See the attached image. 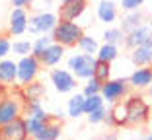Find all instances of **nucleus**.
I'll use <instances>...</instances> for the list:
<instances>
[{"label":"nucleus","instance_id":"nucleus-9","mask_svg":"<svg viewBox=\"0 0 152 140\" xmlns=\"http://www.w3.org/2000/svg\"><path fill=\"white\" fill-rule=\"evenodd\" d=\"M27 25H29V14L26 8H14L8 16V35L20 37L27 33Z\"/></svg>","mask_w":152,"mask_h":140},{"label":"nucleus","instance_id":"nucleus-29","mask_svg":"<svg viewBox=\"0 0 152 140\" xmlns=\"http://www.w3.org/2000/svg\"><path fill=\"white\" fill-rule=\"evenodd\" d=\"M49 121H43V119H37V117H26V128H27V136L35 138L37 132L45 127Z\"/></svg>","mask_w":152,"mask_h":140},{"label":"nucleus","instance_id":"nucleus-33","mask_svg":"<svg viewBox=\"0 0 152 140\" xmlns=\"http://www.w3.org/2000/svg\"><path fill=\"white\" fill-rule=\"evenodd\" d=\"M105 113H107V107H105V105H103V107L94 109L92 113H88V123H90V125H99V123H103Z\"/></svg>","mask_w":152,"mask_h":140},{"label":"nucleus","instance_id":"nucleus-38","mask_svg":"<svg viewBox=\"0 0 152 140\" xmlns=\"http://www.w3.org/2000/svg\"><path fill=\"white\" fill-rule=\"evenodd\" d=\"M103 123H105L107 127L115 128V123H113V117H111V113H109V109H107V113H105V119H103Z\"/></svg>","mask_w":152,"mask_h":140},{"label":"nucleus","instance_id":"nucleus-41","mask_svg":"<svg viewBox=\"0 0 152 140\" xmlns=\"http://www.w3.org/2000/svg\"><path fill=\"white\" fill-rule=\"evenodd\" d=\"M146 25H148V27H150V29H152V16H150V18H148V23H146Z\"/></svg>","mask_w":152,"mask_h":140},{"label":"nucleus","instance_id":"nucleus-7","mask_svg":"<svg viewBox=\"0 0 152 140\" xmlns=\"http://www.w3.org/2000/svg\"><path fill=\"white\" fill-rule=\"evenodd\" d=\"M23 101L20 97H14V95H2L0 97V127L2 125H8L14 119L23 117Z\"/></svg>","mask_w":152,"mask_h":140},{"label":"nucleus","instance_id":"nucleus-34","mask_svg":"<svg viewBox=\"0 0 152 140\" xmlns=\"http://www.w3.org/2000/svg\"><path fill=\"white\" fill-rule=\"evenodd\" d=\"M12 53V41L10 35H0V59H4Z\"/></svg>","mask_w":152,"mask_h":140},{"label":"nucleus","instance_id":"nucleus-40","mask_svg":"<svg viewBox=\"0 0 152 140\" xmlns=\"http://www.w3.org/2000/svg\"><path fill=\"white\" fill-rule=\"evenodd\" d=\"M146 90H148V97H150V99H152V84H150V86L146 88Z\"/></svg>","mask_w":152,"mask_h":140},{"label":"nucleus","instance_id":"nucleus-16","mask_svg":"<svg viewBox=\"0 0 152 140\" xmlns=\"http://www.w3.org/2000/svg\"><path fill=\"white\" fill-rule=\"evenodd\" d=\"M96 16H98V20L102 23H107V25L115 23V20H117V4L113 2V0H102V2L98 4Z\"/></svg>","mask_w":152,"mask_h":140},{"label":"nucleus","instance_id":"nucleus-26","mask_svg":"<svg viewBox=\"0 0 152 140\" xmlns=\"http://www.w3.org/2000/svg\"><path fill=\"white\" fill-rule=\"evenodd\" d=\"M94 78L103 82H107L111 78V62H105V60H98L96 59V66H94Z\"/></svg>","mask_w":152,"mask_h":140},{"label":"nucleus","instance_id":"nucleus-6","mask_svg":"<svg viewBox=\"0 0 152 140\" xmlns=\"http://www.w3.org/2000/svg\"><path fill=\"white\" fill-rule=\"evenodd\" d=\"M58 22V14L53 10H41L35 12L33 16H29V25H27V31L31 35H43V33H51L55 29Z\"/></svg>","mask_w":152,"mask_h":140},{"label":"nucleus","instance_id":"nucleus-30","mask_svg":"<svg viewBox=\"0 0 152 140\" xmlns=\"http://www.w3.org/2000/svg\"><path fill=\"white\" fill-rule=\"evenodd\" d=\"M12 53L16 57H23V54L31 53V41L29 39H16L12 43Z\"/></svg>","mask_w":152,"mask_h":140},{"label":"nucleus","instance_id":"nucleus-18","mask_svg":"<svg viewBox=\"0 0 152 140\" xmlns=\"http://www.w3.org/2000/svg\"><path fill=\"white\" fill-rule=\"evenodd\" d=\"M144 23V14L139 10H129V12L123 16V20H121V29L125 33L133 31V29H137L139 25H142Z\"/></svg>","mask_w":152,"mask_h":140},{"label":"nucleus","instance_id":"nucleus-2","mask_svg":"<svg viewBox=\"0 0 152 140\" xmlns=\"http://www.w3.org/2000/svg\"><path fill=\"white\" fill-rule=\"evenodd\" d=\"M82 35H84L82 25H80V23H76V22H72V20H58L57 25H55V29L51 31L53 41L61 43L64 49L76 47Z\"/></svg>","mask_w":152,"mask_h":140},{"label":"nucleus","instance_id":"nucleus-44","mask_svg":"<svg viewBox=\"0 0 152 140\" xmlns=\"http://www.w3.org/2000/svg\"><path fill=\"white\" fill-rule=\"evenodd\" d=\"M58 2H64V0H58Z\"/></svg>","mask_w":152,"mask_h":140},{"label":"nucleus","instance_id":"nucleus-32","mask_svg":"<svg viewBox=\"0 0 152 140\" xmlns=\"http://www.w3.org/2000/svg\"><path fill=\"white\" fill-rule=\"evenodd\" d=\"M99 91H102V82L96 80L94 76L88 78L86 84H84V88H82V94L84 95H94V94H99Z\"/></svg>","mask_w":152,"mask_h":140},{"label":"nucleus","instance_id":"nucleus-43","mask_svg":"<svg viewBox=\"0 0 152 140\" xmlns=\"http://www.w3.org/2000/svg\"><path fill=\"white\" fill-rule=\"evenodd\" d=\"M148 123H150V125H152V109H150V121H148Z\"/></svg>","mask_w":152,"mask_h":140},{"label":"nucleus","instance_id":"nucleus-37","mask_svg":"<svg viewBox=\"0 0 152 140\" xmlns=\"http://www.w3.org/2000/svg\"><path fill=\"white\" fill-rule=\"evenodd\" d=\"M14 8H31L33 0H10Z\"/></svg>","mask_w":152,"mask_h":140},{"label":"nucleus","instance_id":"nucleus-22","mask_svg":"<svg viewBox=\"0 0 152 140\" xmlns=\"http://www.w3.org/2000/svg\"><path fill=\"white\" fill-rule=\"evenodd\" d=\"M61 128H63V125L58 121H55V119H51V121L37 132L35 140H57L58 136H61Z\"/></svg>","mask_w":152,"mask_h":140},{"label":"nucleus","instance_id":"nucleus-21","mask_svg":"<svg viewBox=\"0 0 152 140\" xmlns=\"http://www.w3.org/2000/svg\"><path fill=\"white\" fill-rule=\"evenodd\" d=\"M45 95V86L41 84V82L33 80L29 82V84H26V86H22V97L23 101H31V99H41Z\"/></svg>","mask_w":152,"mask_h":140},{"label":"nucleus","instance_id":"nucleus-17","mask_svg":"<svg viewBox=\"0 0 152 140\" xmlns=\"http://www.w3.org/2000/svg\"><path fill=\"white\" fill-rule=\"evenodd\" d=\"M131 60H133L134 66H150L152 64V43L131 49Z\"/></svg>","mask_w":152,"mask_h":140},{"label":"nucleus","instance_id":"nucleus-3","mask_svg":"<svg viewBox=\"0 0 152 140\" xmlns=\"http://www.w3.org/2000/svg\"><path fill=\"white\" fill-rule=\"evenodd\" d=\"M94 66H96V57L88 53H74L66 59V68L76 76V80H88L94 76Z\"/></svg>","mask_w":152,"mask_h":140},{"label":"nucleus","instance_id":"nucleus-1","mask_svg":"<svg viewBox=\"0 0 152 140\" xmlns=\"http://www.w3.org/2000/svg\"><path fill=\"white\" fill-rule=\"evenodd\" d=\"M125 109H127V127L137 128L144 127L150 121V103L140 94H129L125 97Z\"/></svg>","mask_w":152,"mask_h":140},{"label":"nucleus","instance_id":"nucleus-15","mask_svg":"<svg viewBox=\"0 0 152 140\" xmlns=\"http://www.w3.org/2000/svg\"><path fill=\"white\" fill-rule=\"evenodd\" d=\"M129 84L133 90H146L152 84V66H137L129 76Z\"/></svg>","mask_w":152,"mask_h":140},{"label":"nucleus","instance_id":"nucleus-12","mask_svg":"<svg viewBox=\"0 0 152 140\" xmlns=\"http://www.w3.org/2000/svg\"><path fill=\"white\" fill-rule=\"evenodd\" d=\"M0 138L4 140H23L27 138V128H26V117L14 119L8 125L0 127Z\"/></svg>","mask_w":152,"mask_h":140},{"label":"nucleus","instance_id":"nucleus-28","mask_svg":"<svg viewBox=\"0 0 152 140\" xmlns=\"http://www.w3.org/2000/svg\"><path fill=\"white\" fill-rule=\"evenodd\" d=\"M123 39H125V31L121 27H107L103 31V41L105 43H113V45H123Z\"/></svg>","mask_w":152,"mask_h":140},{"label":"nucleus","instance_id":"nucleus-36","mask_svg":"<svg viewBox=\"0 0 152 140\" xmlns=\"http://www.w3.org/2000/svg\"><path fill=\"white\" fill-rule=\"evenodd\" d=\"M146 0H121V8L129 12V10H139Z\"/></svg>","mask_w":152,"mask_h":140},{"label":"nucleus","instance_id":"nucleus-25","mask_svg":"<svg viewBox=\"0 0 152 140\" xmlns=\"http://www.w3.org/2000/svg\"><path fill=\"white\" fill-rule=\"evenodd\" d=\"M78 49L82 51V53H88V54H94L96 57V53H98V49H99V43H98V39L96 37H92V35H82L80 37V41H78Z\"/></svg>","mask_w":152,"mask_h":140},{"label":"nucleus","instance_id":"nucleus-11","mask_svg":"<svg viewBox=\"0 0 152 140\" xmlns=\"http://www.w3.org/2000/svg\"><path fill=\"white\" fill-rule=\"evenodd\" d=\"M146 43H152V29L148 25H144V23L139 25L137 29H133V31L125 33V39H123V45L129 51L139 45H146Z\"/></svg>","mask_w":152,"mask_h":140},{"label":"nucleus","instance_id":"nucleus-42","mask_svg":"<svg viewBox=\"0 0 152 140\" xmlns=\"http://www.w3.org/2000/svg\"><path fill=\"white\" fill-rule=\"evenodd\" d=\"M146 138H148V140H152V132H148V134H146Z\"/></svg>","mask_w":152,"mask_h":140},{"label":"nucleus","instance_id":"nucleus-27","mask_svg":"<svg viewBox=\"0 0 152 140\" xmlns=\"http://www.w3.org/2000/svg\"><path fill=\"white\" fill-rule=\"evenodd\" d=\"M51 43H53V37H51V33H43V35H39L35 41H31V54H35L37 59H39L41 54H43V51L47 49Z\"/></svg>","mask_w":152,"mask_h":140},{"label":"nucleus","instance_id":"nucleus-8","mask_svg":"<svg viewBox=\"0 0 152 140\" xmlns=\"http://www.w3.org/2000/svg\"><path fill=\"white\" fill-rule=\"evenodd\" d=\"M51 84L58 94H72L76 90V76L68 68H55L51 70Z\"/></svg>","mask_w":152,"mask_h":140},{"label":"nucleus","instance_id":"nucleus-4","mask_svg":"<svg viewBox=\"0 0 152 140\" xmlns=\"http://www.w3.org/2000/svg\"><path fill=\"white\" fill-rule=\"evenodd\" d=\"M16 66H18V86L22 88L26 84H29V82L37 80L43 64H41V60L35 54L29 53V54H23V57H18Z\"/></svg>","mask_w":152,"mask_h":140},{"label":"nucleus","instance_id":"nucleus-10","mask_svg":"<svg viewBox=\"0 0 152 140\" xmlns=\"http://www.w3.org/2000/svg\"><path fill=\"white\" fill-rule=\"evenodd\" d=\"M86 8H88V0H64V2H61V6H57L58 20L76 22L86 12Z\"/></svg>","mask_w":152,"mask_h":140},{"label":"nucleus","instance_id":"nucleus-13","mask_svg":"<svg viewBox=\"0 0 152 140\" xmlns=\"http://www.w3.org/2000/svg\"><path fill=\"white\" fill-rule=\"evenodd\" d=\"M0 82L6 88L18 86V66L14 59H8V57L0 59Z\"/></svg>","mask_w":152,"mask_h":140},{"label":"nucleus","instance_id":"nucleus-45","mask_svg":"<svg viewBox=\"0 0 152 140\" xmlns=\"http://www.w3.org/2000/svg\"><path fill=\"white\" fill-rule=\"evenodd\" d=\"M150 66H152V64H150Z\"/></svg>","mask_w":152,"mask_h":140},{"label":"nucleus","instance_id":"nucleus-20","mask_svg":"<svg viewBox=\"0 0 152 140\" xmlns=\"http://www.w3.org/2000/svg\"><path fill=\"white\" fill-rule=\"evenodd\" d=\"M23 115L26 117H37V119H43V121H51V115L45 111V107L41 105V99H31V101H26L23 105Z\"/></svg>","mask_w":152,"mask_h":140},{"label":"nucleus","instance_id":"nucleus-24","mask_svg":"<svg viewBox=\"0 0 152 140\" xmlns=\"http://www.w3.org/2000/svg\"><path fill=\"white\" fill-rule=\"evenodd\" d=\"M109 113L113 117V123H115V128L121 127H127V109H125V99L123 101H117V103L111 105Z\"/></svg>","mask_w":152,"mask_h":140},{"label":"nucleus","instance_id":"nucleus-14","mask_svg":"<svg viewBox=\"0 0 152 140\" xmlns=\"http://www.w3.org/2000/svg\"><path fill=\"white\" fill-rule=\"evenodd\" d=\"M63 59H64V47L61 45V43H57V41H53V43L43 51V54L39 57L41 64H43L45 68L57 66V64H61Z\"/></svg>","mask_w":152,"mask_h":140},{"label":"nucleus","instance_id":"nucleus-31","mask_svg":"<svg viewBox=\"0 0 152 140\" xmlns=\"http://www.w3.org/2000/svg\"><path fill=\"white\" fill-rule=\"evenodd\" d=\"M105 105V101H103L102 94H94V95H86V101H84V109H86V115L92 113L94 109L98 107H103Z\"/></svg>","mask_w":152,"mask_h":140},{"label":"nucleus","instance_id":"nucleus-35","mask_svg":"<svg viewBox=\"0 0 152 140\" xmlns=\"http://www.w3.org/2000/svg\"><path fill=\"white\" fill-rule=\"evenodd\" d=\"M58 0H33L31 8H37V12H41V10H53Z\"/></svg>","mask_w":152,"mask_h":140},{"label":"nucleus","instance_id":"nucleus-19","mask_svg":"<svg viewBox=\"0 0 152 140\" xmlns=\"http://www.w3.org/2000/svg\"><path fill=\"white\" fill-rule=\"evenodd\" d=\"M84 101H86V95L84 94L70 95V99H68V103H66V115H68V117L78 119V117H82V115H86Z\"/></svg>","mask_w":152,"mask_h":140},{"label":"nucleus","instance_id":"nucleus-23","mask_svg":"<svg viewBox=\"0 0 152 140\" xmlns=\"http://www.w3.org/2000/svg\"><path fill=\"white\" fill-rule=\"evenodd\" d=\"M117 57H119V45L105 43V41L99 45L98 53H96V59H98V60H105V62H113Z\"/></svg>","mask_w":152,"mask_h":140},{"label":"nucleus","instance_id":"nucleus-39","mask_svg":"<svg viewBox=\"0 0 152 140\" xmlns=\"http://www.w3.org/2000/svg\"><path fill=\"white\" fill-rule=\"evenodd\" d=\"M2 95H6V86L0 82V97H2Z\"/></svg>","mask_w":152,"mask_h":140},{"label":"nucleus","instance_id":"nucleus-5","mask_svg":"<svg viewBox=\"0 0 152 140\" xmlns=\"http://www.w3.org/2000/svg\"><path fill=\"white\" fill-rule=\"evenodd\" d=\"M99 94H102L105 103L113 105L117 101H123L131 94V84L125 78H109L107 82L102 84V91Z\"/></svg>","mask_w":152,"mask_h":140}]
</instances>
